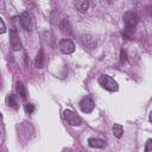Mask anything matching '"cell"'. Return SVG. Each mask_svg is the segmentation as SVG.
I'll return each mask as SVG.
<instances>
[{
  "label": "cell",
  "mask_w": 152,
  "mask_h": 152,
  "mask_svg": "<svg viewBox=\"0 0 152 152\" xmlns=\"http://www.w3.org/2000/svg\"><path fill=\"white\" fill-rule=\"evenodd\" d=\"M99 83H100V86L102 88H104L108 91H116L119 89L118 82L113 77H110L108 75H101L99 77Z\"/></svg>",
  "instance_id": "6da1fadb"
},
{
  "label": "cell",
  "mask_w": 152,
  "mask_h": 152,
  "mask_svg": "<svg viewBox=\"0 0 152 152\" xmlns=\"http://www.w3.org/2000/svg\"><path fill=\"white\" fill-rule=\"evenodd\" d=\"M138 19H139V18H138V15H137L135 12H133V11L126 12V13L124 14V21H125V25H126L125 30H128V31L133 32L134 27H135L137 24H138Z\"/></svg>",
  "instance_id": "7a4b0ae2"
},
{
  "label": "cell",
  "mask_w": 152,
  "mask_h": 152,
  "mask_svg": "<svg viewBox=\"0 0 152 152\" xmlns=\"http://www.w3.org/2000/svg\"><path fill=\"white\" fill-rule=\"evenodd\" d=\"M63 118L66 121V124H69L70 126H80L82 124L81 116H78L75 112H72L70 109H65L63 112Z\"/></svg>",
  "instance_id": "3957f363"
},
{
  "label": "cell",
  "mask_w": 152,
  "mask_h": 152,
  "mask_svg": "<svg viewBox=\"0 0 152 152\" xmlns=\"http://www.w3.org/2000/svg\"><path fill=\"white\" fill-rule=\"evenodd\" d=\"M78 104H80V108H81V110L83 113H91L94 107H95V102H94L93 97L89 96V95L82 97Z\"/></svg>",
  "instance_id": "277c9868"
},
{
  "label": "cell",
  "mask_w": 152,
  "mask_h": 152,
  "mask_svg": "<svg viewBox=\"0 0 152 152\" xmlns=\"http://www.w3.org/2000/svg\"><path fill=\"white\" fill-rule=\"evenodd\" d=\"M58 46H59V50H61L63 53H65V55H70V53H72V52L75 51V44H74V42H72L71 39H69V38H63V39H61Z\"/></svg>",
  "instance_id": "5b68a950"
},
{
  "label": "cell",
  "mask_w": 152,
  "mask_h": 152,
  "mask_svg": "<svg viewBox=\"0 0 152 152\" xmlns=\"http://www.w3.org/2000/svg\"><path fill=\"white\" fill-rule=\"evenodd\" d=\"M10 44H11V48L14 51H18V50L21 49V42H20V38H19V33L17 32L15 28L10 30Z\"/></svg>",
  "instance_id": "8992f818"
},
{
  "label": "cell",
  "mask_w": 152,
  "mask_h": 152,
  "mask_svg": "<svg viewBox=\"0 0 152 152\" xmlns=\"http://www.w3.org/2000/svg\"><path fill=\"white\" fill-rule=\"evenodd\" d=\"M19 19H20V24L24 27V30H26V31L32 30V17L28 12H23L19 15Z\"/></svg>",
  "instance_id": "52a82bcc"
},
{
  "label": "cell",
  "mask_w": 152,
  "mask_h": 152,
  "mask_svg": "<svg viewBox=\"0 0 152 152\" xmlns=\"http://www.w3.org/2000/svg\"><path fill=\"white\" fill-rule=\"evenodd\" d=\"M81 43L84 46V49H88V50H94L96 48V40L90 34H82Z\"/></svg>",
  "instance_id": "ba28073f"
},
{
  "label": "cell",
  "mask_w": 152,
  "mask_h": 152,
  "mask_svg": "<svg viewBox=\"0 0 152 152\" xmlns=\"http://www.w3.org/2000/svg\"><path fill=\"white\" fill-rule=\"evenodd\" d=\"M88 145L93 148H103L106 146V142H104V140H102L100 138H89Z\"/></svg>",
  "instance_id": "9c48e42d"
},
{
  "label": "cell",
  "mask_w": 152,
  "mask_h": 152,
  "mask_svg": "<svg viewBox=\"0 0 152 152\" xmlns=\"http://www.w3.org/2000/svg\"><path fill=\"white\" fill-rule=\"evenodd\" d=\"M75 7H76V10L78 12L86 13L88 11V8H89V1H87V0H77V1H75Z\"/></svg>",
  "instance_id": "30bf717a"
},
{
  "label": "cell",
  "mask_w": 152,
  "mask_h": 152,
  "mask_svg": "<svg viewBox=\"0 0 152 152\" xmlns=\"http://www.w3.org/2000/svg\"><path fill=\"white\" fill-rule=\"evenodd\" d=\"M6 103L10 106V107H12V108H14V109H18V101H17V97H15V95H13V94H10V95H7V97H6Z\"/></svg>",
  "instance_id": "8fae6325"
},
{
  "label": "cell",
  "mask_w": 152,
  "mask_h": 152,
  "mask_svg": "<svg viewBox=\"0 0 152 152\" xmlns=\"http://www.w3.org/2000/svg\"><path fill=\"white\" fill-rule=\"evenodd\" d=\"M44 61H45V57H44V51L43 50H39L37 57H36V66L37 68H43L44 66Z\"/></svg>",
  "instance_id": "7c38bea8"
},
{
  "label": "cell",
  "mask_w": 152,
  "mask_h": 152,
  "mask_svg": "<svg viewBox=\"0 0 152 152\" xmlns=\"http://www.w3.org/2000/svg\"><path fill=\"white\" fill-rule=\"evenodd\" d=\"M113 134H114V137L118 138V139H120V138L122 137V134H124V128H122V126H121L120 124H114V126H113Z\"/></svg>",
  "instance_id": "4fadbf2b"
},
{
  "label": "cell",
  "mask_w": 152,
  "mask_h": 152,
  "mask_svg": "<svg viewBox=\"0 0 152 152\" xmlns=\"http://www.w3.org/2000/svg\"><path fill=\"white\" fill-rule=\"evenodd\" d=\"M17 91H18V94L20 95V97H21L23 100H26V97H27L26 89H25V86H24L21 82H18V83H17Z\"/></svg>",
  "instance_id": "5bb4252c"
},
{
  "label": "cell",
  "mask_w": 152,
  "mask_h": 152,
  "mask_svg": "<svg viewBox=\"0 0 152 152\" xmlns=\"http://www.w3.org/2000/svg\"><path fill=\"white\" fill-rule=\"evenodd\" d=\"M61 30H62V32H64V33H68V34L71 33V27H70V24H69V21H68L66 19H64V20L61 23Z\"/></svg>",
  "instance_id": "9a60e30c"
},
{
  "label": "cell",
  "mask_w": 152,
  "mask_h": 152,
  "mask_svg": "<svg viewBox=\"0 0 152 152\" xmlns=\"http://www.w3.org/2000/svg\"><path fill=\"white\" fill-rule=\"evenodd\" d=\"M145 152H152V140L148 139L145 144Z\"/></svg>",
  "instance_id": "2e32d148"
},
{
  "label": "cell",
  "mask_w": 152,
  "mask_h": 152,
  "mask_svg": "<svg viewBox=\"0 0 152 152\" xmlns=\"http://www.w3.org/2000/svg\"><path fill=\"white\" fill-rule=\"evenodd\" d=\"M126 59H127V53L124 49H121V51H120V62L124 63V62H126Z\"/></svg>",
  "instance_id": "e0dca14e"
},
{
  "label": "cell",
  "mask_w": 152,
  "mask_h": 152,
  "mask_svg": "<svg viewBox=\"0 0 152 152\" xmlns=\"http://www.w3.org/2000/svg\"><path fill=\"white\" fill-rule=\"evenodd\" d=\"M25 110H26V113H32L33 110H34V106L33 104H31V103H26L25 104Z\"/></svg>",
  "instance_id": "ac0fdd59"
},
{
  "label": "cell",
  "mask_w": 152,
  "mask_h": 152,
  "mask_svg": "<svg viewBox=\"0 0 152 152\" xmlns=\"http://www.w3.org/2000/svg\"><path fill=\"white\" fill-rule=\"evenodd\" d=\"M6 32V25L5 21L2 20V18L0 17V33H5Z\"/></svg>",
  "instance_id": "d6986e66"
},
{
  "label": "cell",
  "mask_w": 152,
  "mask_h": 152,
  "mask_svg": "<svg viewBox=\"0 0 152 152\" xmlns=\"http://www.w3.org/2000/svg\"><path fill=\"white\" fill-rule=\"evenodd\" d=\"M0 133H1V132H0Z\"/></svg>",
  "instance_id": "ffe728a7"
}]
</instances>
